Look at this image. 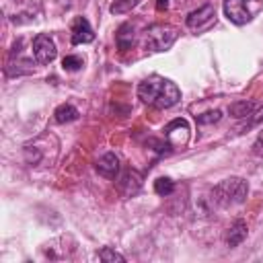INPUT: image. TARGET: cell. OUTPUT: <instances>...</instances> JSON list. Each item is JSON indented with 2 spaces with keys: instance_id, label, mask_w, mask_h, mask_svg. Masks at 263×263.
<instances>
[{
  "instance_id": "cell-1",
  "label": "cell",
  "mask_w": 263,
  "mask_h": 263,
  "mask_svg": "<svg viewBox=\"0 0 263 263\" xmlns=\"http://www.w3.org/2000/svg\"><path fill=\"white\" fill-rule=\"evenodd\" d=\"M138 99L146 105H152L156 109H168L179 103L181 90L179 86L162 76H148L138 84Z\"/></svg>"
},
{
  "instance_id": "cell-9",
  "label": "cell",
  "mask_w": 263,
  "mask_h": 263,
  "mask_svg": "<svg viewBox=\"0 0 263 263\" xmlns=\"http://www.w3.org/2000/svg\"><path fill=\"white\" fill-rule=\"evenodd\" d=\"M90 41H95V31L88 25V21L84 16L74 18V23H72V45H84V43H90Z\"/></svg>"
},
{
  "instance_id": "cell-18",
  "label": "cell",
  "mask_w": 263,
  "mask_h": 263,
  "mask_svg": "<svg viewBox=\"0 0 263 263\" xmlns=\"http://www.w3.org/2000/svg\"><path fill=\"white\" fill-rule=\"evenodd\" d=\"M99 259L101 261H105V263H123L125 261V257L123 255H119L117 251H113V249H109V247H105V249H101L99 251Z\"/></svg>"
},
{
  "instance_id": "cell-17",
  "label": "cell",
  "mask_w": 263,
  "mask_h": 263,
  "mask_svg": "<svg viewBox=\"0 0 263 263\" xmlns=\"http://www.w3.org/2000/svg\"><path fill=\"white\" fill-rule=\"evenodd\" d=\"M197 123L199 125H212V123H218L222 119V111L220 109H214V111H205V113H199L195 115Z\"/></svg>"
},
{
  "instance_id": "cell-22",
  "label": "cell",
  "mask_w": 263,
  "mask_h": 263,
  "mask_svg": "<svg viewBox=\"0 0 263 263\" xmlns=\"http://www.w3.org/2000/svg\"><path fill=\"white\" fill-rule=\"evenodd\" d=\"M168 8V0H156V10H166Z\"/></svg>"
},
{
  "instance_id": "cell-5",
  "label": "cell",
  "mask_w": 263,
  "mask_h": 263,
  "mask_svg": "<svg viewBox=\"0 0 263 263\" xmlns=\"http://www.w3.org/2000/svg\"><path fill=\"white\" fill-rule=\"evenodd\" d=\"M214 21H216V10H214L212 4H205V6L189 12L187 18H185V25L191 31H205L214 25Z\"/></svg>"
},
{
  "instance_id": "cell-11",
  "label": "cell",
  "mask_w": 263,
  "mask_h": 263,
  "mask_svg": "<svg viewBox=\"0 0 263 263\" xmlns=\"http://www.w3.org/2000/svg\"><path fill=\"white\" fill-rule=\"evenodd\" d=\"M247 224L242 222V220H234L232 224H230V228L226 230V245L230 247V249H234V247H238L245 238H247Z\"/></svg>"
},
{
  "instance_id": "cell-8",
  "label": "cell",
  "mask_w": 263,
  "mask_h": 263,
  "mask_svg": "<svg viewBox=\"0 0 263 263\" xmlns=\"http://www.w3.org/2000/svg\"><path fill=\"white\" fill-rule=\"evenodd\" d=\"M164 138L168 140L171 146H185L189 140V125L185 119H175L164 127Z\"/></svg>"
},
{
  "instance_id": "cell-21",
  "label": "cell",
  "mask_w": 263,
  "mask_h": 263,
  "mask_svg": "<svg viewBox=\"0 0 263 263\" xmlns=\"http://www.w3.org/2000/svg\"><path fill=\"white\" fill-rule=\"evenodd\" d=\"M253 154L255 156H263V129L259 132V136H257V140L253 144Z\"/></svg>"
},
{
  "instance_id": "cell-15",
  "label": "cell",
  "mask_w": 263,
  "mask_h": 263,
  "mask_svg": "<svg viewBox=\"0 0 263 263\" xmlns=\"http://www.w3.org/2000/svg\"><path fill=\"white\" fill-rule=\"evenodd\" d=\"M140 2H142V0H115V2L109 6V10H111L113 14H125V12L134 10Z\"/></svg>"
},
{
  "instance_id": "cell-20",
  "label": "cell",
  "mask_w": 263,
  "mask_h": 263,
  "mask_svg": "<svg viewBox=\"0 0 263 263\" xmlns=\"http://www.w3.org/2000/svg\"><path fill=\"white\" fill-rule=\"evenodd\" d=\"M249 117H251V119L247 121V125H245L242 129H247V127H253V125H257V123H259V121L263 119V105H261L259 109H255V111H253V113H251Z\"/></svg>"
},
{
  "instance_id": "cell-12",
  "label": "cell",
  "mask_w": 263,
  "mask_h": 263,
  "mask_svg": "<svg viewBox=\"0 0 263 263\" xmlns=\"http://www.w3.org/2000/svg\"><path fill=\"white\" fill-rule=\"evenodd\" d=\"M115 41H117V47H119V49H129V47L134 45V41H136L134 25H132V23H123V25L117 29Z\"/></svg>"
},
{
  "instance_id": "cell-7",
  "label": "cell",
  "mask_w": 263,
  "mask_h": 263,
  "mask_svg": "<svg viewBox=\"0 0 263 263\" xmlns=\"http://www.w3.org/2000/svg\"><path fill=\"white\" fill-rule=\"evenodd\" d=\"M222 10H224V16L234 25H247L253 18L247 6V0H224Z\"/></svg>"
},
{
  "instance_id": "cell-4",
  "label": "cell",
  "mask_w": 263,
  "mask_h": 263,
  "mask_svg": "<svg viewBox=\"0 0 263 263\" xmlns=\"http://www.w3.org/2000/svg\"><path fill=\"white\" fill-rule=\"evenodd\" d=\"M142 173H138L136 168H125L115 177V187L121 197H132L142 189Z\"/></svg>"
},
{
  "instance_id": "cell-14",
  "label": "cell",
  "mask_w": 263,
  "mask_h": 263,
  "mask_svg": "<svg viewBox=\"0 0 263 263\" xmlns=\"http://www.w3.org/2000/svg\"><path fill=\"white\" fill-rule=\"evenodd\" d=\"M53 119H55L58 123H70V121H76V119H78V111H76L74 105L64 103V105H60V107L53 111Z\"/></svg>"
},
{
  "instance_id": "cell-16",
  "label": "cell",
  "mask_w": 263,
  "mask_h": 263,
  "mask_svg": "<svg viewBox=\"0 0 263 263\" xmlns=\"http://www.w3.org/2000/svg\"><path fill=\"white\" fill-rule=\"evenodd\" d=\"M154 191H156L158 195H162V197L171 195V193L175 191V183H173V179H168V177H158V179L154 181Z\"/></svg>"
},
{
  "instance_id": "cell-3",
  "label": "cell",
  "mask_w": 263,
  "mask_h": 263,
  "mask_svg": "<svg viewBox=\"0 0 263 263\" xmlns=\"http://www.w3.org/2000/svg\"><path fill=\"white\" fill-rule=\"evenodd\" d=\"M177 29L171 25H152L144 35V45L150 51H166L177 41Z\"/></svg>"
},
{
  "instance_id": "cell-13",
  "label": "cell",
  "mask_w": 263,
  "mask_h": 263,
  "mask_svg": "<svg viewBox=\"0 0 263 263\" xmlns=\"http://www.w3.org/2000/svg\"><path fill=\"white\" fill-rule=\"evenodd\" d=\"M255 109H257V105H255L253 101H234V103L228 107V113H230L234 119H242V117H249Z\"/></svg>"
},
{
  "instance_id": "cell-19",
  "label": "cell",
  "mask_w": 263,
  "mask_h": 263,
  "mask_svg": "<svg viewBox=\"0 0 263 263\" xmlns=\"http://www.w3.org/2000/svg\"><path fill=\"white\" fill-rule=\"evenodd\" d=\"M82 58L80 55H66L64 60H62V68L66 70V72H76V70H80L82 68Z\"/></svg>"
},
{
  "instance_id": "cell-6",
  "label": "cell",
  "mask_w": 263,
  "mask_h": 263,
  "mask_svg": "<svg viewBox=\"0 0 263 263\" xmlns=\"http://www.w3.org/2000/svg\"><path fill=\"white\" fill-rule=\"evenodd\" d=\"M33 55L39 64H51L58 55V49H55V43L49 35H43L39 33L35 39H33Z\"/></svg>"
},
{
  "instance_id": "cell-2",
  "label": "cell",
  "mask_w": 263,
  "mask_h": 263,
  "mask_svg": "<svg viewBox=\"0 0 263 263\" xmlns=\"http://www.w3.org/2000/svg\"><path fill=\"white\" fill-rule=\"evenodd\" d=\"M247 195H249V183L240 177H228L218 185H214L212 189V201L220 208L238 205L247 199Z\"/></svg>"
},
{
  "instance_id": "cell-10",
  "label": "cell",
  "mask_w": 263,
  "mask_h": 263,
  "mask_svg": "<svg viewBox=\"0 0 263 263\" xmlns=\"http://www.w3.org/2000/svg\"><path fill=\"white\" fill-rule=\"evenodd\" d=\"M95 168H97V173H99L101 177H105V179H115V177L119 175V158H117L113 152H107V154H103V156L97 160Z\"/></svg>"
}]
</instances>
